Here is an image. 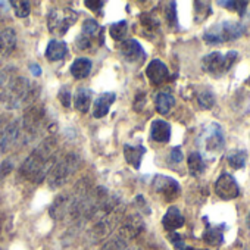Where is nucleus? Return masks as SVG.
Listing matches in <instances>:
<instances>
[{
  "label": "nucleus",
  "mask_w": 250,
  "mask_h": 250,
  "mask_svg": "<svg viewBox=\"0 0 250 250\" xmlns=\"http://www.w3.org/2000/svg\"><path fill=\"white\" fill-rule=\"evenodd\" d=\"M58 161V143L53 137L46 139L40 146L24 161L21 174L34 184L43 183L55 162Z\"/></svg>",
  "instance_id": "nucleus-1"
},
{
  "label": "nucleus",
  "mask_w": 250,
  "mask_h": 250,
  "mask_svg": "<svg viewBox=\"0 0 250 250\" xmlns=\"http://www.w3.org/2000/svg\"><path fill=\"white\" fill-rule=\"evenodd\" d=\"M37 88L39 87L33 85L27 78L15 77L8 84V87L5 88L2 96H0V100L5 103L6 109H11V110L20 109L25 103H30L37 97V94H39Z\"/></svg>",
  "instance_id": "nucleus-2"
},
{
  "label": "nucleus",
  "mask_w": 250,
  "mask_h": 250,
  "mask_svg": "<svg viewBox=\"0 0 250 250\" xmlns=\"http://www.w3.org/2000/svg\"><path fill=\"white\" fill-rule=\"evenodd\" d=\"M81 165V158L77 153H68L62 158H58L55 165L52 167L49 175H47V183L52 190H56L66 184L69 178L78 171Z\"/></svg>",
  "instance_id": "nucleus-3"
},
{
  "label": "nucleus",
  "mask_w": 250,
  "mask_h": 250,
  "mask_svg": "<svg viewBox=\"0 0 250 250\" xmlns=\"http://www.w3.org/2000/svg\"><path fill=\"white\" fill-rule=\"evenodd\" d=\"M244 25L237 21H221L210 28H208L203 34V40L208 44H222L227 42H232L240 39L244 34Z\"/></svg>",
  "instance_id": "nucleus-4"
},
{
  "label": "nucleus",
  "mask_w": 250,
  "mask_h": 250,
  "mask_svg": "<svg viewBox=\"0 0 250 250\" xmlns=\"http://www.w3.org/2000/svg\"><path fill=\"white\" fill-rule=\"evenodd\" d=\"M237 59H238V53L235 50H231L227 53L212 52L202 59V65H203V69L209 75L218 78V77L227 74L232 68V65L235 63Z\"/></svg>",
  "instance_id": "nucleus-5"
},
{
  "label": "nucleus",
  "mask_w": 250,
  "mask_h": 250,
  "mask_svg": "<svg viewBox=\"0 0 250 250\" xmlns=\"http://www.w3.org/2000/svg\"><path fill=\"white\" fill-rule=\"evenodd\" d=\"M78 14L69 8H53L47 15V28L55 36H63L77 22Z\"/></svg>",
  "instance_id": "nucleus-6"
},
{
  "label": "nucleus",
  "mask_w": 250,
  "mask_h": 250,
  "mask_svg": "<svg viewBox=\"0 0 250 250\" xmlns=\"http://www.w3.org/2000/svg\"><path fill=\"white\" fill-rule=\"evenodd\" d=\"M20 145H25V136L21 125V119H15L11 121L6 130L2 133V137H0V152H9Z\"/></svg>",
  "instance_id": "nucleus-7"
},
{
  "label": "nucleus",
  "mask_w": 250,
  "mask_h": 250,
  "mask_svg": "<svg viewBox=\"0 0 250 250\" xmlns=\"http://www.w3.org/2000/svg\"><path fill=\"white\" fill-rule=\"evenodd\" d=\"M215 193L222 200H232L240 196V188L235 178L231 174L224 172L215 183Z\"/></svg>",
  "instance_id": "nucleus-8"
},
{
  "label": "nucleus",
  "mask_w": 250,
  "mask_h": 250,
  "mask_svg": "<svg viewBox=\"0 0 250 250\" xmlns=\"http://www.w3.org/2000/svg\"><path fill=\"white\" fill-rule=\"evenodd\" d=\"M202 140H203L205 150L209 153H219L225 146L224 134H222V130L218 124L209 125V127L205 130V133L202 134Z\"/></svg>",
  "instance_id": "nucleus-9"
},
{
  "label": "nucleus",
  "mask_w": 250,
  "mask_h": 250,
  "mask_svg": "<svg viewBox=\"0 0 250 250\" xmlns=\"http://www.w3.org/2000/svg\"><path fill=\"white\" fill-rule=\"evenodd\" d=\"M153 188L156 193L162 194L165 197V200H172L177 199L181 193V187L180 183L171 177L167 175H156L153 178Z\"/></svg>",
  "instance_id": "nucleus-10"
},
{
  "label": "nucleus",
  "mask_w": 250,
  "mask_h": 250,
  "mask_svg": "<svg viewBox=\"0 0 250 250\" xmlns=\"http://www.w3.org/2000/svg\"><path fill=\"white\" fill-rule=\"evenodd\" d=\"M145 229V222L142 219V216L139 215H130L128 218H125L121 228L118 229V232H121L125 238L133 241L134 238H137Z\"/></svg>",
  "instance_id": "nucleus-11"
},
{
  "label": "nucleus",
  "mask_w": 250,
  "mask_h": 250,
  "mask_svg": "<svg viewBox=\"0 0 250 250\" xmlns=\"http://www.w3.org/2000/svg\"><path fill=\"white\" fill-rule=\"evenodd\" d=\"M119 52L122 55V58L128 62H139L142 59H145L146 53L145 49L142 47V44L137 40H125L121 42L119 44Z\"/></svg>",
  "instance_id": "nucleus-12"
},
{
  "label": "nucleus",
  "mask_w": 250,
  "mask_h": 250,
  "mask_svg": "<svg viewBox=\"0 0 250 250\" xmlns=\"http://www.w3.org/2000/svg\"><path fill=\"white\" fill-rule=\"evenodd\" d=\"M146 75L153 85H161L169 78V71L162 61L153 59L146 68Z\"/></svg>",
  "instance_id": "nucleus-13"
},
{
  "label": "nucleus",
  "mask_w": 250,
  "mask_h": 250,
  "mask_svg": "<svg viewBox=\"0 0 250 250\" xmlns=\"http://www.w3.org/2000/svg\"><path fill=\"white\" fill-rule=\"evenodd\" d=\"M150 137L156 143H168L171 139V125L164 119H155L150 127Z\"/></svg>",
  "instance_id": "nucleus-14"
},
{
  "label": "nucleus",
  "mask_w": 250,
  "mask_h": 250,
  "mask_svg": "<svg viewBox=\"0 0 250 250\" xmlns=\"http://www.w3.org/2000/svg\"><path fill=\"white\" fill-rule=\"evenodd\" d=\"M184 222H186L184 216L177 206H171L162 218V225L169 232H174L175 229L181 228L184 225Z\"/></svg>",
  "instance_id": "nucleus-15"
},
{
  "label": "nucleus",
  "mask_w": 250,
  "mask_h": 250,
  "mask_svg": "<svg viewBox=\"0 0 250 250\" xmlns=\"http://www.w3.org/2000/svg\"><path fill=\"white\" fill-rule=\"evenodd\" d=\"M116 100V96H115V93H102L97 99H96V102H94V106H93V116L94 118H103V116H106L107 115V112H109V109H110V106L113 104V102Z\"/></svg>",
  "instance_id": "nucleus-16"
},
{
  "label": "nucleus",
  "mask_w": 250,
  "mask_h": 250,
  "mask_svg": "<svg viewBox=\"0 0 250 250\" xmlns=\"http://www.w3.org/2000/svg\"><path fill=\"white\" fill-rule=\"evenodd\" d=\"M146 153V147L139 145V146H130V145H125L124 146V156L125 161H127L133 168L140 169L142 165V159Z\"/></svg>",
  "instance_id": "nucleus-17"
},
{
  "label": "nucleus",
  "mask_w": 250,
  "mask_h": 250,
  "mask_svg": "<svg viewBox=\"0 0 250 250\" xmlns=\"http://www.w3.org/2000/svg\"><path fill=\"white\" fill-rule=\"evenodd\" d=\"M68 53V47L65 42L61 40H50L47 47H46V59L49 62H58L61 59H63Z\"/></svg>",
  "instance_id": "nucleus-18"
},
{
  "label": "nucleus",
  "mask_w": 250,
  "mask_h": 250,
  "mask_svg": "<svg viewBox=\"0 0 250 250\" xmlns=\"http://www.w3.org/2000/svg\"><path fill=\"white\" fill-rule=\"evenodd\" d=\"M17 47V33L14 28H5L0 31V53L9 55Z\"/></svg>",
  "instance_id": "nucleus-19"
},
{
  "label": "nucleus",
  "mask_w": 250,
  "mask_h": 250,
  "mask_svg": "<svg viewBox=\"0 0 250 250\" xmlns=\"http://www.w3.org/2000/svg\"><path fill=\"white\" fill-rule=\"evenodd\" d=\"M91 90L88 88H78L74 94V106L78 112L81 113H87L88 109H90V104H91Z\"/></svg>",
  "instance_id": "nucleus-20"
},
{
  "label": "nucleus",
  "mask_w": 250,
  "mask_h": 250,
  "mask_svg": "<svg viewBox=\"0 0 250 250\" xmlns=\"http://www.w3.org/2000/svg\"><path fill=\"white\" fill-rule=\"evenodd\" d=\"M91 61L88 58H78L71 65V74L77 80H84L91 72Z\"/></svg>",
  "instance_id": "nucleus-21"
},
{
  "label": "nucleus",
  "mask_w": 250,
  "mask_h": 250,
  "mask_svg": "<svg viewBox=\"0 0 250 250\" xmlns=\"http://www.w3.org/2000/svg\"><path fill=\"white\" fill-rule=\"evenodd\" d=\"M130 240L125 238L121 232H115L113 235H110L99 250H127L128 246H130Z\"/></svg>",
  "instance_id": "nucleus-22"
},
{
  "label": "nucleus",
  "mask_w": 250,
  "mask_h": 250,
  "mask_svg": "<svg viewBox=\"0 0 250 250\" xmlns=\"http://www.w3.org/2000/svg\"><path fill=\"white\" fill-rule=\"evenodd\" d=\"M224 227V225H222ZM222 227L216 225V227H212L208 224L205 232H203V240L210 244V246H219L224 243V231H222Z\"/></svg>",
  "instance_id": "nucleus-23"
},
{
  "label": "nucleus",
  "mask_w": 250,
  "mask_h": 250,
  "mask_svg": "<svg viewBox=\"0 0 250 250\" xmlns=\"http://www.w3.org/2000/svg\"><path fill=\"white\" fill-rule=\"evenodd\" d=\"M155 103H156V110L161 115H168L171 112V109L174 107V104H175V99H174L172 94L162 91V93H158Z\"/></svg>",
  "instance_id": "nucleus-24"
},
{
  "label": "nucleus",
  "mask_w": 250,
  "mask_h": 250,
  "mask_svg": "<svg viewBox=\"0 0 250 250\" xmlns=\"http://www.w3.org/2000/svg\"><path fill=\"white\" fill-rule=\"evenodd\" d=\"M187 165H188V169H190V172L193 175L203 174L205 169H206V162H205V159L202 158V155L199 152L190 153V156L187 159Z\"/></svg>",
  "instance_id": "nucleus-25"
},
{
  "label": "nucleus",
  "mask_w": 250,
  "mask_h": 250,
  "mask_svg": "<svg viewBox=\"0 0 250 250\" xmlns=\"http://www.w3.org/2000/svg\"><path fill=\"white\" fill-rule=\"evenodd\" d=\"M228 165L234 169H241L246 167V161H247V153L246 150H240V149H235V150H231L228 153Z\"/></svg>",
  "instance_id": "nucleus-26"
},
{
  "label": "nucleus",
  "mask_w": 250,
  "mask_h": 250,
  "mask_svg": "<svg viewBox=\"0 0 250 250\" xmlns=\"http://www.w3.org/2000/svg\"><path fill=\"white\" fill-rule=\"evenodd\" d=\"M81 34L85 36V37H88V39L93 42L94 39L97 40V37L102 36V28H100V25L96 22V20L88 18V20H85L84 24H83V31H81Z\"/></svg>",
  "instance_id": "nucleus-27"
},
{
  "label": "nucleus",
  "mask_w": 250,
  "mask_h": 250,
  "mask_svg": "<svg viewBox=\"0 0 250 250\" xmlns=\"http://www.w3.org/2000/svg\"><path fill=\"white\" fill-rule=\"evenodd\" d=\"M127 33H128V24L125 21L115 22L109 27V34L115 42H122L125 36H127Z\"/></svg>",
  "instance_id": "nucleus-28"
},
{
  "label": "nucleus",
  "mask_w": 250,
  "mask_h": 250,
  "mask_svg": "<svg viewBox=\"0 0 250 250\" xmlns=\"http://www.w3.org/2000/svg\"><path fill=\"white\" fill-rule=\"evenodd\" d=\"M11 5H12L15 17L18 18H27L31 14V3L27 2V0H15Z\"/></svg>",
  "instance_id": "nucleus-29"
},
{
  "label": "nucleus",
  "mask_w": 250,
  "mask_h": 250,
  "mask_svg": "<svg viewBox=\"0 0 250 250\" xmlns=\"http://www.w3.org/2000/svg\"><path fill=\"white\" fill-rule=\"evenodd\" d=\"M197 103L202 109H210L215 104V96L209 88L200 90L197 93Z\"/></svg>",
  "instance_id": "nucleus-30"
},
{
  "label": "nucleus",
  "mask_w": 250,
  "mask_h": 250,
  "mask_svg": "<svg viewBox=\"0 0 250 250\" xmlns=\"http://www.w3.org/2000/svg\"><path fill=\"white\" fill-rule=\"evenodd\" d=\"M219 6H225V9L237 12L240 17H243L246 14V8H247V2H218Z\"/></svg>",
  "instance_id": "nucleus-31"
},
{
  "label": "nucleus",
  "mask_w": 250,
  "mask_h": 250,
  "mask_svg": "<svg viewBox=\"0 0 250 250\" xmlns=\"http://www.w3.org/2000/svg\"><path fill=\"white\" fill-rule=\"evenodd\" d=\"M175 6H177L175 2H169V3H167V8H165V17H167L169 27H178V18H177V8Z\"/></svg>",
  "instance_id": "nucleus-32"
},
{
  "label": "nucleus",
  "mask_w": 250,
  "mask_h": 250,
  "mask_svg": "<svg viewBox=\"0 0 250 250\" xmlns=\"http://www.w3.org/2000/svg\"><path fill=\"white\" fill-rule=\"evenodd\" d=\"M12 171H14V162H12V159H5L2 164H0V181L5 180Z\"/></svg>",
  "instance_id": "nucleus-33"
},
{
  "label": "nucleus",
  "mask_w": 250,
  "mask_h": 250,
  "mask_svg": "<svg viewBox=\"0 0 250 250\" xmlns=\"http://www.w3.org/2000/svg\"><path fill=\"white\" fill-rule=\"evenodd\" d=\"M142 25L146 27L147 30L153 31L155 28L159 27V21L156 18H153L152 15H142Z\"/></svg>",
  "instance_id": "nucleus-34"
},
{
  "label": "nucleus",
  "mask_w": 250,
  "mask_h": 250,
  "mask_svg": "<svg viewBox=\"0 0 250 250\" xmlns=\"http://www.w3.org/2000/svg\"><path fill=\"white\" fill-rule=\"evenodd\" d=\"M58 99L61 100V103H62L65 107H69V106H71V91L68 90V87H66V85H63V87L59 90V93H58Z\"/></svg>",
  "instance_id": "nucleus-35"
},
{
  "label": "nucleus",
  "mask_w": 250,
  "mask_h": 250,
  "mask_svg": "<svg viewBox=\"0 0 250 250\" xmlns=\"http://www.w3.org/2000/svg\"><path fill=\"white\" fill-rule=\"evenodd\" d=\"M75 44H77V47H78L80 50H87V49L93 44V42H91L88 37L80 34V36L77 37V40H75Z\"/></svg>",
  "instance_id": "nucleus-36"
},
{
  "label": "nucleus",
  "mask_w": 250,
  "mask_h": 250,
  "mask_svg": "<svg viewBox=\"0 0 250 250\" xmlns=\"http://www.w3.org/2000/svg\"><path fill=\"white\" fill-rule=\"evenodd\" d=\"M84 5H85L90 11L96 12V11H100V9L104 6V2H100V0H97V2H94V0H85Z\"/></svg>",
  "instance_id": "nucleus-37"
},
{
  "label": "nucleus",
  "mask_w": 250,
  "mask_h": 250,
  "mask_svg": "<svg viewBox=\"0 0 250 250\" xmlns=\"http://www.w3.org/2000/svg\"><path fill=\"white\" fill-rule=\"evenodd\" d=\"M183 152H181V149L180 147H174L172 150H171V161L172 162H175V164H180L181 161H183Z\"/></svg>",
  "instance_id": "nucleus-38"
},
{
  "label": "nucleus",
  "mask_w": 250,
  "mask_h": 250,
  "mask_svg": "<svg viewBox=\"0 0 250 250\" xmlns=\"http://www.w3.org/2000/svg\"><path fill=\"white\" fill-rule=\"evenodd\" d=\"M146 104V94L140 93L137 97H136V102H134V109L136 110H142Z\"/></svg>",
  "instance_id": "nucleus-39"
},
{
  "label": "nucleus",
  "mask_w": 250,
  "mask_h": 250,
  "mask_svg": "<svg viewBox=\"0 0 250 250\" xmlns=\"http://www.w3.org/2000/svg\"><path fill=\"white\" fill-rule=\"evenodd\" d=\"M31 72H33V75H40L42 74V69H40V66L39 65H31Z\"/></svg>",
  "instance_id": "nucleus-40"
},
{
  "label": "nucleus",
  "mask_w": 250,
  "mask_h": 250,
  "mask_svg": "<svg viewBox=\"0 0 250 250\" xmlns=\"http://www.w3.org/2000/svg\"><path fill=\"white\" fill-rule=\"evenodd\" d=\"M180 250H196V249H193V247H188V246H183Z\"/></svg>",
  "instance_id": "nucleus-41"
},
{
  "label": "nucleus",
  "mask_w": 250,
  "mask_h": 250,
  "mask_svg": "<svg viewBox=\"0 0 250 250\" xmlns=\"http://www.w3.org/2000/svg\"><path fill=\"white\" fill-rule=\"evenodd\" d=\"M246 224H247V227L250 228V213L247 215V218H246Z\"/></svg>",
  "instance_id": "nucleus-42"
},
{
  "label": "nucleus",
  "mask_w": 250,
  "mask_h": 250,
  "mask_svg": "<svg viewBox=\"0 0 250 250\" xmlns=\"http://www.w3.org/2000/svg\"><path fill=\"white\" fill-rule=\"evenodd\" d=\"M127 250H139V249H137V247H128Z\"/></svg>",
  "instance_id": "nucleus-43"
},
{
  "label": "nucleus",
  "mask_w": 250,
  "mask_h": 250,
  "mask_svg": "<svg viewBox=\"0 0 250 250\" xmlns=\"http://www.w3.org/2000/svg\"><path fill=\"white\" fill-rule=\"evenodd\" d=\"M249 84H250V78H249Z\"/></svg>",
  "instance_id": "nucleus-44"
}]
</instances>
